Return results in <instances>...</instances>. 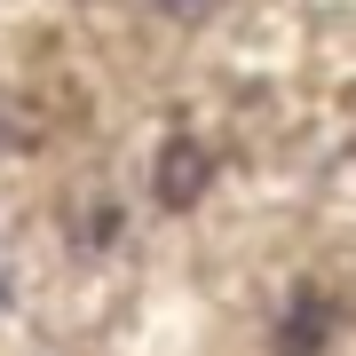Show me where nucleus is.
<instances>
[{
    "instance_id": "obj_1",
    "label": "nucleus",
    "mask_w": 356,
    "mask_h": 356,
    "mask_svg": "<svg viewBox=\"0 0 356 356\" xmlns=\"http://www.w3.org/2000/svg\"><path fill=\"white\" fill-rule=\"evenodd\" d=\"M198 191H206V151L175 135V143L159 151V198H166V206H191Z\"/></svg>"
},
{
    "instance_id": "obj_2",
    "label": "nucleus",
    "mask_w": 356,
    "mask_h": 356,
    "mask_svg": "<svg viewBox=\"0 0 356 356\" xmlns=\"http://www.w3.org/2000/svg\"><path fill=\"white\" fill-rule=\"evenodd\" d=\"M325 325H332L325 293H293V317H285V356H317V348H325Z\"/></svg>"
}]
</instances>
